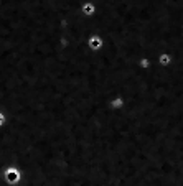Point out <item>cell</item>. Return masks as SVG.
I'll return each mask as SVG.
<instances>
[{"label": "cell", "mask_w": 183, "mask_h": 186, "mask_svg": "<svg viewBox=\"0 0 183 186\" xmlns=\"http://www.w3.org/2000/svg\"><path fill=\"white\" fill-rule=\"evenodd\" d=\"M158 63H160L163 68H167L168 64H171V55H168V53L158 55Z\"/></svg>", "instance_id": "1"}, {"label": "cell", "mask_w": 183, "mask_h": 186, "mask_svg": "<svg viewBox=\"0 0 183 186\" xmlns=\"http://www.w3.org/2000/svg\"><path fill=\"white\" fill-rule=\"evenodd\" d=\"M89 46H91V48H101V46H102L101 38L99 36H93L89 40Z\"/></svg>", "instance_id": "2"}, {"label": "cell", "mask_w": 183, "mask_h": 186, "mask_svg": "<svg viewBox=\"0 0 183 186\" xmlns=\"http://www.w3.org/2000/svg\"><path fill=\"white\" fill-rule=\"evenodd\" d=\"M93 12H94V5L91 3V2L83 5V13L84 15H93Z\"/></svg>", "instance_id": "3"}, {"label": "cell", "mask_w": 183, "mask_h": 186, "mask_svg": "<svg viewBox=\"0 0 183 186\" xmlns=\"http://www.w3.org/2000/svg\"><path fill=\"white\" fill-rule=\"evenodd\" d=\"M7 178H8V181H17V179H18V171L10 168V170L7 171Z\"/></svg>", "instance_id": "4"}, {"label": "cell", "mask_w": 183, "mask_h": 186, "mask_svg": "<svg viewBox=\"0 0 183 186\" xmlns=\"http://www.w3.org/2000/svg\"><path fill=\"white\" fill-rule=\"evenodd\" d=\"M112 106H114V109L121 107V106H122V101H121V99H116V101H114V102H112Z\"/></svg>", "instance_id": "5"}, {"label": "cell", "mask_w": 183, "mask_h": 186, "mask_svg": "<svg viewBox=\"0 0 183 186\" xmlns=\"http://www.w3.org/2000/svg\"><path fill=\"white\" fill-rule=\"evenodd\" d=\"M2 124H3V115L0 114V125H2Z\"/></svg>", "instance_id": "6"}]
</instances>
